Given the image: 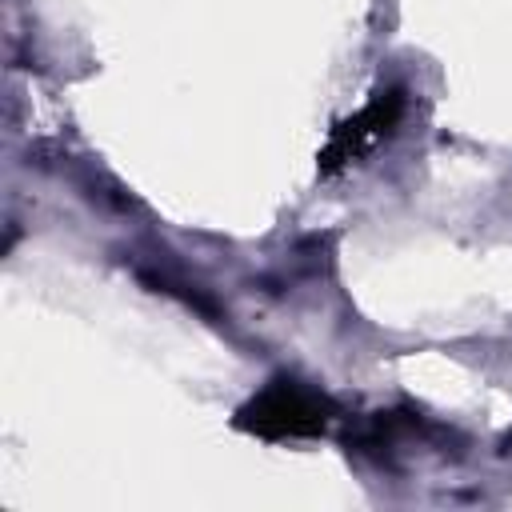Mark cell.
<instances>
[{
    "instance_id": "obj_1",
    "label": "cell",
    "mask_w": 512,
    "mask_h": 512,
    "mask_svg": "<svg viewBox=\"0 0 512 512\" xmlns=\"http://www.w3.org/2000/svg\"><path fill=\"white\" fill-rule=\"evenodd\" d=\"M332 416L336 404L324 392L292 376H276L236 412V428L260 440H304V436H320L332 424Z\"/></svg>"
},
{
    "instance_id": "obj_2",
    "label": "cell",
    "mask_w": 512,
    "mask_h": 512,
    "mask_svg": "<svg viewBox=\"0 0 512 512\" xmlns=\"http://www.w3.org/2000/svg\"><path fill=\"white\" fill-rule=\"evenodd\" d=\"M400 116H404V88H384V92H376L356 116H348V120H340V124L332 128V136H328V144H324V152H320V172L328 176V172H340V168H348L352 160L368 156L376 144H384V140L396 132Z\"/></svg>"
}]
</instances>
